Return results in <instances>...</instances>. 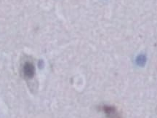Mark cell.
Returning <instances> with one entry per match:
<instances>
[{
	"mask_svg": "<svg viewBox=\"0 0 157 118\" xmlns=\"http://www.w3.org/2000/svg\"><path fill=\"white\" fill-rule=\"evenodd\" d=\"M35 69L33 63L29 61H27L23 66V73L24 77L28 79H31L34 75Z\"/></svg>",
	"mask_w": 157,
	"mask_h": 118,
	"instance_id": "2",
	"label": "cell"
},
{
	"mask_svg": "<svg viewBox=\"0 0 157 118\" xmlns=\"http://www.w3.org/2000/svg\"><path fill=\"white\" fill-rule=\"evenodd\" d=\"M146 62V57L144 55H140L136 59V63L138 66H144Z\"/></svg>",
	"mask_w": 157,
	"mask_h": 118,
	"instance_id": "3",
	"label": "cell"
},
{
	"mask_svg": "<svg viewBox=\"0 0 157 118\" xmlns=\"http://www.w3.org/2000/svg\"><path fill=\"white\" fill-rule=\"evenodd\" d=\"M102 110L106 115L107 118H121L117 110L113 106L104 105L102 107Z\"/></svg>",
	"mask_w": 157,
	"mask_h": 118,
	"instance_id": "1",
	"label": "cell"
}]
</instances>
